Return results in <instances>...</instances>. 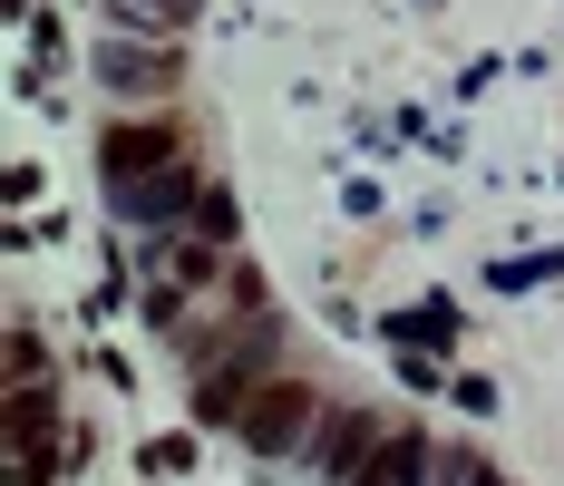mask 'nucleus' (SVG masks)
Masks as SVG:
<instances>
[{"mask_svg": "<svg viewBox=\"0 0 564 486\" xmlns=\"http://www.w3.org/2000/svg\"><path fill=\"white\" fill-rule=\"evenodd\" d=\"M457 486H497V477H487V467H457Z\"/></svg>", "mask_w": 564, "mask_h": 486, "instance_id": "6e6552de", "label": "nucleus"}, {"mask_svg": "<svg viewBox=\"0 0 564 486\" xmlns=\"http://www.w3.org/2000/svg\"><path fill=\"white\" fill-rule=\"evenodd\" d=\"M137 10H156V20H195V0H137Z\"/></svg>", "mask_w": 564, "mask_h": 486, "instance_id": "0eeeda50", "label": "nucleus"}, {"mask_svg": "<svg viewBox=\"0 0 564 486\" xmlns=\"http://www.w3.org/2000/svg\"><path fill=\"white\" fill-rule=\"evenodd\" d=\"M185 195H195V175H185V165H166V175L127 185V195H117V215H137V224H166L175 205H185Z\"/></svg>", "mask_w": 564, "mask_h": 486, "instance_id": "39448f33", "label": "nucleus"}, {"mask_svg": "<svg viewBox=\"0 0 564 486\" xmlns=\"http://www.w3.org/2000/svg\"><path fill=\"white\" fill-rule=\"evenodd\" d=\"M370 447H380V419H370V409H340L332 429H322V447H312V467H322L332 486H350L360 467H370Z\"/></svg>", "mask_w": 564, "mask_h": 486, "instance_id": "7ed1b4c3", "label": "nucleus"}, {"mask_svg": "<svg viewBox=\"0 0 564 486\" xmlns=\"http://www.w3.org/2000/svg\"><path fill=\"white\" fill-rule=\"evenodd\" d=\"M166 165H185V127H175V117H127V127H98V175H108V195L147 185V175H166Z\"/></svg>", "mask_w": 564, "mask_h": 486, "instance_id": "f257e3e1", "label": "nucleus"}, {"mask_svg": "<svg viewBox=\"0 0 564 486\" xmlns=\"http://www.w3.org/2000/svg\"><path fill=\"white\" fill-rule=\"evenodd\" d=\"M429 467H438V457H429V438L399 429V438H380V447H370V467H360L350 486H429Z\"/></svg>", "mask_w": 564, "mask_h": 486, "instance_id": "20e7f679", "label": "nucleus"}, {"mask_svg": "<svg viewBox=\"0 0 564 486\" xmlns=\"http://www.w3.org/2000/svg\"><path fill=\"white\" fill-rule=\"evenodd\" d=\"M234 429L253 438V447H263V457H282V447H292V438L312 429V389H302V379H263V389H253V409H243V419H234Z\"/></svg>", "mask_w": 564, "mask_h": 486, "instance_id": "f03ea898", "label": "nucleus"}, {"mask_svg": "<svg viewBox=\"0 0 564 486\" xmlns=\"http://www.w3.org/2000/svg\"><path fill=\"white\" fill-rule=\"evenodd\" d=\"M98 68H108V88H156V78H175V58H147V50H98Z\"/></svg>", "mask_w": 564, "mask_h": 486, "instance_id": "423d86ee", "label": "nucleus"}]
</instances>
